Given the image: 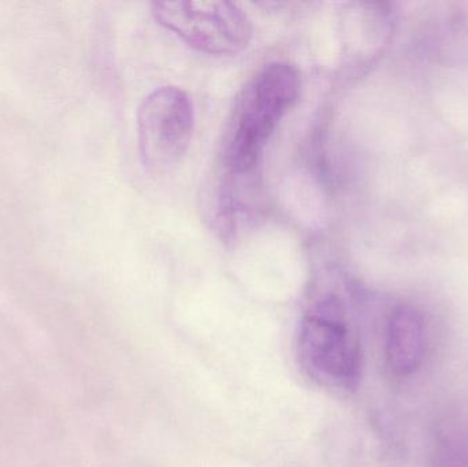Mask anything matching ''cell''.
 Wrapping results in <instances>:
<instances>
[{
  "label": "cell",
  "instance_id": "5",
  "mask_svg": "<svg viewBox=\"0 0 468 467\" xmlns=\"http://www.w3.org/2000/svg\"><path fill=\"white\" fill-rule=\"evenodd\" d=\"M426 353V326L414 307L401 306L393 312L388 325L387 359L398 376L414 375L422 366Z\"/></svg>",
  "mask_w": 468,
  "mask_h": 467
},
{
  "label": "cell",
  "instance_id": "4",
  "mask_svg": "<svg viewBox=\"0 0 468 467\" xmlns=\"http://www.w3.org/2000/svg\"><path fill=\"white\" fill-rule=\"evenodd\" d=\"M153 14L162 27L207 54H237L252 37L250 18L236 3L159 2Z\"/></svg>",
  "mask_w": 468,
  "mask_h": 467
},
{
  "label": "cell",
  "instance_id": "1",
  "mask_svg": "<svg viewBox=\"0 0 468 467\" xmlns=\"http://www.w3.org/2000/svg\"><path fill=\"white\" fill-rule=\"evenodd\" d=\"M300 92L291 63L272 62L258 71L237 98L225 139V162L236 175L252 172Z\"/></svg>",
  "mask_w": 468,
  "mask_h": 467
},
{
  "label": "cell",
  "instance_id": "6",
  "mask_svg": "<svg viewBox=\"0 0 468 467\" xmlns=\"http://www.w3.org/2000/svg\"><path fill=\"white\" fill-rule=\"evenodd\" d=\"M434 467H468V432L452 430L440 438Z\"/></svg>",
  "mask_w": 468,
  "mask_h": 467
},
{
  "label": "cell",
  "instance_id": "2",
  "mask_svg": "<svg viewBox=\"0 0 468 467\" xmlns=\"http://www.w3.org/2000/svg\"><path fill=\"white\" fill-rule=\"evenodd\" d=\"M297 345L300 364L321 386L349 388L359 378L360 343L337 298L322 299L305 313Z\"/></svg>",
  "mask_w": 468,
  "mask_h": 467
},
{
  "label": "cell",
  "instance_id": "3",
  "mask_svg": "<svg viewBox=\"0 0 468 467\" xmlns=\"http://www.w3.org/2000/svg\"><path fill=\"white\" fill-rule=\"evenodd\" d=\"M191 96L175 85L156 88L137 112L140 156L154 175L175 170L186 155L194 136Z\"/></svg>",
  "mask_w": 468,
  "mask_h": 467
}]
</instances>
